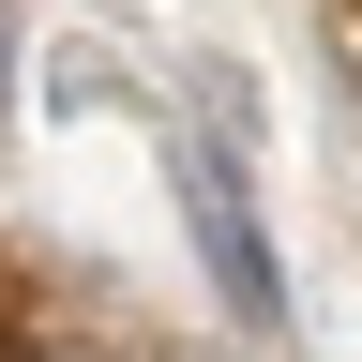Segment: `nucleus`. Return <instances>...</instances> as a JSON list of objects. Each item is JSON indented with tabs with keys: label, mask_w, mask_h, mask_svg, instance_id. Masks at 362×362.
<instances>
[{
	"label": "nucleus",
	"mask_w": 362,
	"mask_h": 362,
	"mask_svg": "<svg viewBox=\"0 0 362 362\" xmlns=\"http://www.w3.org/2000/svg\"><path fill=\"white\" fill-rule=\"evenodd\" d=\"M181 211H197V257H211V287H226V317H287V272H272V242H257V197H242V151L226 136H181Z\"/></svg>",
	"instance_id": "nucleus-1"
}]
</instances>
